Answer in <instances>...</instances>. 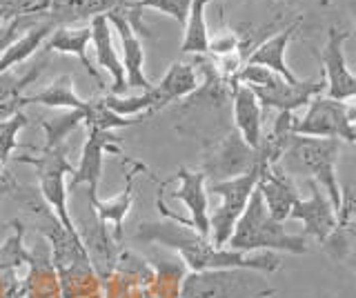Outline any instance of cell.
<instances>
[{
	"label": "cell",
	"instance_id": "39",
	"mask_svg": "<svg viewBox=\"0 0 356 298\" xmlns=\"http://www.w3.org/2000/svg\"><path fill=\"white\" fill-rule=\"evenodd\" d=\"M348 118H350V123L356 127V98H352V103H348Z\"/></svg>",
	"mask_w": 356,
	"mask_h": 298
},
{
	"label": "cell",
	"instance_id": "26",
	"mask_svg": "<svg viewBox=\"0 0 356 298\" xmlns=\"http://www.w3.org/2000/svg\"><path fill=\"white\" fill-rule=\"evenodd\" d=\"M25 298H63L58 274L49 260V249L31 251L25 276Z\"/></svg>",
	"mask_w": 356,
	"mask_h": 298
},
{
	"label": "cell",
	"instance_id": "3",
	"mask_svg": "<svg viewBox=\"0 0 356 298\" xmlns=\"http://www.w3.org/2000/svg\"><path fill=\"white\" fill-rule=\"evenodd\" d=\"M229 249L236 251H287V254H305L307 251V236L289 234L283 223H278L270 216L263 203L259 190H254L250 203L245 207L243 216L238 218L236 227L227 240Z\"/></svg>",
	"mask_w": 356,
	"mask_h": 298
},
{
	"label": "cell",
	"instance_id": "4",
	"mask_svg": "<svg viewBox=\"0 0 356 298\" xmlns=\"http://www.w3.org/2000/svg\"><path fill=\"white\" fill-rule=\"evenodd\" d=\"M200 85L198 69L194 63H174L170 69L165 72L163 78L152 85L147 92L138 96H105V103L111 112H116L125 118H147L149 114L161 112V109L170 107L178 101H185L189 94H194Z\"/></svg>",
	"mask_w": 356,
	"mask_h": 298
},
{
	"label": "cell",
	"instance_id": "11",
	"mask_svg": "<svg viewBox=\"0 0 356 298\" xmlns=\"http://www.w3.org/2000/svg\"><path fill=\"white\" fill-rule=\"evenodd\" d=\"M348 38V31L330 27L325 47L321 53H316L323 63V74H325V96L341 103L356 98V74L348 67V60H345L343 53V45Z\"/></svg>",
	"mask_w": 356,
	"mask_h": 298
},
{
	"label": "cell",
	"instance_id": "34",
	"mask_svg": "<svg viewBox=\"0 0 356 298\" xmlns=\"http://www.w3.org/2000/svg\"><path fill=\"white\" fill-rule=\"evenodd\" d=\"M29 125V118L25 116V112H16L14 116H9L5 120H0V174L5 172V165L11 158L14 149L20 147L18 142V134Z\"/></svg>",
	"mask_w": 356,
	"mask_h": 298
},
{
	"label": "cell",
	"instance_id": "30",
	"mask_svg": "<svg viewBox=\"0 0 356 298\" xmlns=\"http://www.w3.org/2000/svg\"><path fill=\"white\" fill-rule=\"evenodd\" d=\"M154 279L149 292L154 298H181V287L187 276V267L181 258H156L152 260Z\"/></svg>",
	"mask_w": 356,
	"mask_h": 298
},
{
	"label": "cell",
	"instance_id": "27",
	"mask_svg": "<svg viewBox=\"0 0 356 298\" xmlns=\"http://www.w3.org/2000/svg\"><path fill=\"white\" fill-rule=\"evenodd\" d=\"M54 29H56V25L49 18H44L40 23L31 25L27 31H22V34L5 49L3 56H0V74L14 69L20 63L29 60L33 53H36V49H42V42L49 38Z\"/></svg>",
	"mask_w": 356,
	"mask_h": 298
},
{
	"label": "cell",
	"instance_id": "5",
	"mask_svg": "<svg viewBox=\"0 0 356 298\" xmlns=\"http://www.w3.org/2000/svg\"><path fill=\"white\" fill-rule=\"evenodd\" d=\"M274 294L276 287L254 270L187 272L181 287V298H270Z\"/></svg>",
	"mask_w": 356,
	"mask_h": 298
},
{
	"label": "cell",
	"instance_id": "29",
	"mask_svg": "<svg viewBox=\"0 0 356 298\" xmlns=\"http://www.w3.org/2000/svg\"><path fill=\"white\" fill-rule=\"evenodd\" d=\"M211 0H192L189 14L185 20V34L181 42V51L189 56H207L209 53V29L205 12Z\"/></svg>",
	"mask_w": 356,
	"mask_h": 298
},
{
	"label": "cell",
	"instance_id": "10",
	"mask_svg": "<svg viewBox=\"0 0 356 298\" xmlns=\"http://www.w3.org/2000/svg\"><path fill=\"white\" fill-rule=\"evenodd\" d=\"M154 279L152 263L131 249H120L116 267L103 281L105 298H154L149 283Z\"/></svg>",
	"mask_w": 356,
	"mask_h": 298
},
{
	"label": "cell",
	"instance_id": "14",
	"mask_svg": "<svg viewBox=\"0 0 356 298\" xmlns=\"http://www.w3.org/2000/svg\"><path fill=\"white\" fill-rule=\"evenodd\" d=\"M125 7V5H122ZM122 7L109 12L107 18L114 31H118V45H120V63H122V69H125V83H127V90H140V92H147L152 83L149 78L145 76V49L140 45V38L136 36L131 23L127 20Z\"/></svg>",
	"mask_w": 356,
	"mask_h": 298
},
{
	"label": "cell",
	"instance_id": "19",
	"mask_svg": "<svg viewBox=\"0 0 356 298\" xmlns=\"http://www.w3.org/2000/svg\"><path fill=\"white\" fill-rule=\"evenodd\" d=\"M78 236H81V242L87 251L89 260H92L94 270L98 272L100 279H107V276L114 272L116 260H118V242L111 236V231L107 229L105 223H100L96 218V214L92 212V218L85 220V223L76 225Z\"/></svg>",
	"mask_w": 356,
	"mask_h": 298
},
{
	"label": "cell",
	"instance_id": "40",
	"mask_svg": "<svg viewBox=\"0 0 356 298\" xmlns=\"http://www.w3.org/2000/svg\"><path fill=\"white\" fill-rule=\"evenodd\" d=\"M38 3H40V9H42V14H44V12H47V7H49L51 0H38Z\"/></svg>",
	"mask_w": 356,
	"mask_h": 298
},
{
	"label": "cell",
	"instance_id": "38",
	"mask_svg": "<svg viewBox=\"0 0 356 298\" xmlns=\"http://www.w3.org/2000/svg\"><path fill=\"white\" fill-rule=\"evenodd\" d=\"M343 263H345V265H348V267L352 270V274L356 276V249H352V251L348 254V256H345V258H343Z\"/></svg>",
	"mask_w": 356,
	"mask_h": 298
},
{
	"label": "cell",
	"instance_id": "35",
	"mask_svg": "<svg viewBox=\"0 0 356 298\" xmlns=\"http://www.w3.org/2000/svg\"><path fill=\"white\" fill-rule=\"evenodd\" d=\"M42 65H44V60L36 63V65H33V67H31L29 72H25V74H16L14 69H9V72H3V74H0V105H3V103H9V101H14V98L25 96L22 92H25L27 87L40 76Z\"/></svg>",
	"mask_w": 356,
	"mask_h": 298
},
{
	"label": "cell",
	"instance_id": "17",
	"mask_svg": "<svg viewBox=\"0 0 356 298\" xmlns=\"http://www.w3.org/2000/svg\"><path fill=\"white\" fill-rule=\"evenodd\" d=\"M138 172H147V167L140 160L125 158V187H122V192L109 198V201H100L98 196H89L92 212L96 214L100 223L111 227V236L116 238V242L122 240V225H125V218L129 216V209L134 205V181H136Z\"/></svg>",
	"mask_w": 356,
	"mask_h": 298
},
{
	"label": "cell",
	"instance_id": "9",
	"mask_svg": "<svg viewBox=\"0 0 356 298\" xmlns=\"http://www.w3.org/2000/svg\"><path fill=\"white\" fill-rule=\"evenodd\" d=\"M292 131L298 136L334 138L356 145V127L348 118V103L334 101V98H327L323 94L312 98L303 116H294Z\"/></svg>",
	"mask_w": 356,
	"mask_h": 298
},
{
	"label": "cell",
	"instance_id": "2",
	"mask_svg": "<svg viewBox=\"0 0 356 298\" xmlns=\"http://www.w3.org/2000/svg\"><path fill=\"white\" fill-rule=\"evenodd\" d=\"M339 154H341V140L294 134L289 138V145L283 151L278 165L292 179L294 176H305L307 181H316L339 214L341 207V185L337 172Z\"/></svg>",
	"mask_w": 356,
	"mask_h": 298
},
{
	"label": "cell",
	"instance_id": "24",
	"mask_svg": "<svg viewBox=\"0 0 356 298\" xmlns=\"http://www.w3.org/2000/svg\"><path fill=\"white\" fill-rule=\"evenodd\" d=\"M127 0H51L47 7V18L56 27L60 25H81L94 16L109 14L122 7Z\"/></svg>",
	"mask_w": 356,
	"mask_h": 298
},
{
	"label": "cell",
	"instance_id": "22",
	"mask_svg": "<svg viewBox=\"0 0 356 298\" xmlns=\"http://www.w3.org/2000/svg\"><path fill=\"white\" fill-rule=\"evenodd\" d=\"M298 27H300V18H296L294 23H289L285 29L278 31V34L259 42V45L250 51V56H248V60H245V65H261V67H267V69H272L274 74H278L287 83H298L300 78L287 67V60H285L289 40L294 38Z\"/></svg>",
	"mask_w": 356,
	"mask_h": 298
},
{
	"label": "cell",
	"instance_id": "32",
	"mask_svg": "<svg viewBox=\"0 0 356 298\" xmlns=\"http://www.w3.org/2000/svg\"><path fill=\"white\" fill-rule=\"evenodd\" d=\"M40 125L44 129L42 149H51L67 142V138H70L78 127L85 125V114L81 109H63L60 114H56L51 118H42Z\"/></svg>",
	"mask_w": 356,
	"mask_h": 298
},
{
	"label": "cell",
	"instance_id": "37",
	"mask_svg": "<svg viewBox=\"0 0 356 298\" xmlns=\"http://www.w3.org/2000/svg\"><path fill=\"white\" fill-rule=\"evenodd\" d=\"M356 216V183H345L341 187V207H339V223Z\"/></svg>",
	"mask_w": 356,
	"mask_h": 298
},
{
	"label": "cell",
	"instance_id": "25",
	"mask_svg": "<svg viewBox=\"0 0 356 298\" xmlns=\"http://www.w3.org/2000/svg\"><path fill=\"white\" fill-rule=\"evenodd\" d=\"M56 274H58L63 298H105L103 279L98 276L89 258L58 270Z\"/></svg>",
	"mask_w": 356,
	"mask_h": 298
},
{
	"label": "cell",
	"instance_id": "28",
	"mask_svg": "<svg viewBox=\"0 0 356 298\" xmlns=\"http://www.w3.org/2000/svg\"><path fill=\"white\" fill-rule=\"evenodd\" d=\"M25 105H42L49 109H81V112H85L87 101L76 94L72 74H60L42 92L27 94Z\"/></svg>",
	"mask_w": 356,
	"mask_h": 298
},
{
	"label": "cell",
	"instance_id": "41",
	"mask_svg": "<svg viewBox=\"0 0 356 298\" xmlns=\"http://www.w3.org/2000/svg\"><path fill=\"white\" fill-rule=\"evenodd\" d=\"M321 5H330V0H321Z\"/></svg>",
	"mask_w": 356,
	"mask_h": 298
},
{
	"label": "cell",
	"instance_id": "12",
	"mask_svg": "<svg viewBox=\"0 0 356 298\" xmlns=\"http://www.w3.org/2000/svg\"><path fill=\"white\" fill-rule=\"evenodd\" d=\"M105 154H116L120 156V140L111 131L89 129V136L81 151V163L74 167L70 190H76L78 185L87 187L89 196H98V185L103 179V160Z\"/></svg>",
	"mask_w": 356,
	"mask_h": 298
},
{
	"label": "cell",
	"instance_id": "31",
	"mask_svg": "<svg viewBox=\"0 0 356 298\" xmlns=\"http://www.w3.org/2000/svg\"><path fill=\"white\" fill-rule=\"evenodd\" d=\"M189 3H192V0H127L125 7H122V12H125L134 31H143L145 36H149V31L140 23V12H145V9H154V12L170 16L178 25L185 27V20L189 14Z\"/></svg>",
	"mask_w": 356,
	"mask_h": 298
},
{
	"label": "cell",
	"instance_id": "1",
	"mask_svg": "<svg viewBox=\"0 0 356 298\" xmlns=\"http://www.w3.org/2000/svg\"><path fill=\"white\" fill-rule=\"evenodd\" d=\"M134 238L145 245H163L178 254L187 272L207 270H254L261 274H274L283 267L276 251H236L229 247H214L211 240L200 236L192 225L178 220H156L140 223L134 229Z\"/></svg>",
	"mask_w": 356,
	"mask_h": 298
},
{
	"label": "cell",
	"instance_id": "8",
	"mask_svg": "<svg viewBox=\"0 0 356 298\" xmlns=\"http://www.w3.org/2000/svg\"><path fill=\"white\" fill-rule=\"evenodd\" d=\"M259 165V151L250 147L236 129H229L222 134V138H216L207 145L200 172L205 174L207 183H220L243 176Z\"/></svg>",
	"mask_w": 356,
	"mask_h": 298
},
{
	"label": "cell",
	"instance_id": "16",
	"mask_svg": "<svg viewBox=\"0 0 356 298\" xmlns=\"http://www.w3.org/2000/svg\"><path fill=\"white\" fill-rule=\"evenodd\" d=\"M174 179L181 183L176 192H170L174 201H181L189 212V223L200 236L209 238V194H207V179L205 174L196 169L181 167Z\"/></svg>",
	"mask_w": 356,
	"mask_h": 298
},
{
	"label": "cell",
	"instance_id": "15",
	"mask_svg": "<svg viewBox=\"0 0 356 298\" xmlns=\"http://www.w3.org/2000/svg\"><path fill=\"white\" fill-rule=\"evenodd\" d=\"M261 101L263 109H276V112H296L300 107H307L312 98L325 92V81H298L287 83L278 78L270 87H250Z\"/></svg>",
	"mask_w": 356,
	"mask_h": 298
},
{
	"label": "cell",
	"instance_id": "23",
	"mask_svg": "<svg viewBox=\"0 0 356 298\" xmlns=\"http://www.w3.org/2000/svg\"><path fill=\"white\" fill-rule=\"evenodd\" d=\"M89 45H92V29H89V25H60V27H56L49 34V38L42 42V49H44V53L58 51V53H65V56L78 58L83 63L85 72L103 87V78H100V74L96 72V67L87 56Z\"/></svg>",
	"mask_w": 356,
	"mask_h": 298
},
{
	"label": "cell",
	"instance_id": "6",
	"mask_svg": "<svg viewBox=\"0 0 356 298\" xmlns=\"http://www.w3.org/2000/svg\"><path fill=\"white\" fill-rule=\"evenodd\" d=\"M261 169L263 165L245 172L243 176H236V179L207 185V194L216 196L220 201L214 209H209V240L214 247H227L232 231L248 207L252 192L256 190Z\"/></svg>",
	"mask_w": 356,
	"mask_h": 298
},
{
	"label": "cell",
	"instance_id": "7",
	"mask_svg": "<svg viewBox=\"0 0 356 298\" xmlns=\"http://www.w3.org/2000/svg\"><path fill=\"white\" fill-rule=\"evenodd\" d=\"M22 165H31L36 167L38 174V185H40V196L51 209V214L60 220V225L67 231H76V223L67 207V187H65V176L74 174V165L70 163V145L63 142L58 147L51 149H40V156H18L16 158Z\"/></svg>",
	"mask_w": 356,
	"mask_h": 298
},
{
	"label": "cell",
	"instance_id": "20",
	"mask_svg": "<svg viewBox=\"0 0 356 298\" xmlns=\"http://www.w3.org/2000/svg\"><path fill=\"white\" fill-rule=\"evenodd\" d=\"M89 29H92V45L96 51L98 67H103L111 76V94L125 96L127 92L125 69H122V63L114 42V27H111L107 14L94 16L89 20Z\"/></svg>",
	"mask_w": 356,
	"mask_h": 298
},
{
	"label": "cell",
	"instance_id": "21",
	"mask_svg": "<svg viewBox=\"0 0 356 298\" xmlns=\"http://www.w3.org/2000/svg\"><path fill=\"white\" fill-rule=\"evenodd\" d=\"M263 112L261 101L248 85L234 83L232 90V116H234V129L243 136V140L250 147L259 149L263 140Z\"/></svg>",
	"mask_w": 356,
	"mask_h": 298
},
{
	"label": "cell",
	"instance_id": "36",
	"mask_svg": "<svg viewBox=\"0 0 356 298\" xmlns=\"http://www.w3.org/2000/svg\"><path fill=\"white\" fill-rule=\"evenodd\" d=\"M33 14H42L38 0H0V16L5 20L33 16Z\"/></svg>",
	"mask_w": 356,
	"mask_h": 298
},
{
	"label": "cell",
	"instance_id": "13",
	"mask_svg": "<svg viewBox=\"0 0 356 298\" xmlns=\"http://www.w3.org/2000/svg\"><path fill=\"white\" fill-rule=\"evenodd\" d=\"M307 185L312 190V196L300 198L292 207L287 220H300L305 227V236H314L323 245L334 234V229L339 227V214L316 181H307Z\"/></svg>",
	"mask_w": 356,
	"mask_h": 298
},
{
	"label": "cell",
	"instance_id": "18",
	"mask_svg": "<svg viewBox=\"0 0 356 298\" xmlns=\"http://www.w3.org/2000/svg\"><path fill=\"white\" fill-rule=\"evenodd\" d=\"M256 190L261 192L267 212H270V216L278 220V223H285L289 218V212H292V207L300 201L292 176L285 174L278 163L261 169Z\"/></svg>",
	"mask_w": 356,
	"mask_h": 298
},
{
	"label": "cell",
	"instance_id": "33",
	"mask_svg": "<svg viewBox=\"0 0 356 298\" xmlns=\"http://www.w3.org/2000/svg\"><path fill=\"white\" fill-rule=\"evenodd\" d=\"M85 127L87 129H100V131H114V129H122V127H131L143 123L145 118H125L116 112H111L103 98H92L87 101L85 107Z\"/></svg>",
	"mask_w": 356,
	"mask_h": 298
}]
</instances>
